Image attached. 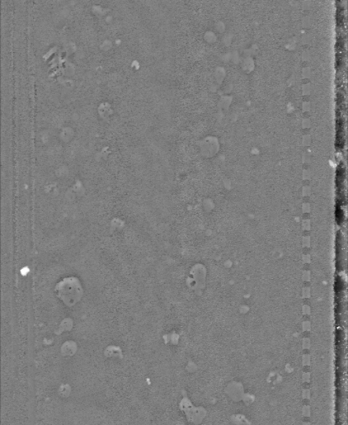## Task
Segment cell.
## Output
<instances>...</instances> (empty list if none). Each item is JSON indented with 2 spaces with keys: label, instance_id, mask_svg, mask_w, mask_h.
<instances>
[{
  "label": "cell",
  "instance_id": "cell-1",
  "mask_svg": "<svg viewBox=\"0 0 348 425\" xmlns=\"http://www.w3.org/2000/svg\"><path fill=\"white\" fill-rule=\"evenodd\" d=\"M55 294L64 304L73 306L83 297V286L77 277H65L56 285Z\"/></svg>",
  "mask_w": 348,
  "mask_h": 425
}]
</instances>
